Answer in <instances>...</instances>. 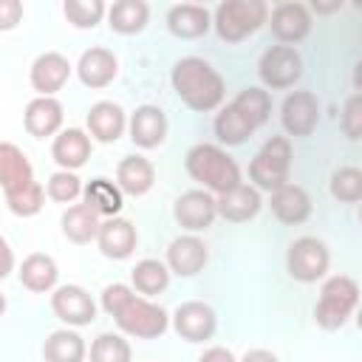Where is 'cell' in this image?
Returning a JSON list of instances; mask_svg holds the SVG:
<instances>
[{"instance_id": "44dd1931", "label": "cell", "mask_w": 362, "mask_h": 362, "mask_svg": "<svg viewBox=\"0 0 362 362\" xmlns=\"http://www.w3.org/2000/svg\"><path fill=\"white\" fill-rule=\"evenodd\" d=\"M212 25V14L206 6L198 3H178L167 11V28L170 34H175L178 40H198L209 31Z\"/></svg>"}, {"instance_id": "60d3db41", "label": "cell", "mask_w": 362, "mask_h": 362, "mask_svg": "<svg viewBox=\"0 0 362 362\" xmlns=\"http://www.w3.org/2000/svg\"><path fill=\"white\" fill-rule=\"evenodd\" d=\"M130 297H136V288H133V286H127V283H110V286H105V291H102V308H105L110 317H116V314L122 311V305H124Z\"/></svg>"}, {"instance_id": "cb8c5ba5", "label": "cell", "mask_w": 362, "mask_h": 362, "mask_svg": "<svg viewBox=\"0 0 362 362\" xmlns=\"http://www.w3.org/2000/svg\"><path fill=\"white\" fill-rule=\"evenodd\" d=\"M116 184L124 195H147L156 184V167L144 156H124L116 167Z\"/></svg>"}, {"instance_id": "ee69618b", "label": "cell", "mask_w": 362, "mask_h": 362, "mask_svg": "<svg viewBox=\"0 0 362 362\" xmlns=\"http://www.w3.org/2000/svg\"><path fill=\"white\" fill-rule=\"evenodd\" d=\"M240 362H280V359H277V354H272L266 348H252V351L243 354Z\"/></svg>"}, {"instance_id": "7c38bea8", "label": "cell", "mask_w": 362, "mask_h": 362, "mask_svg": "<svg viewBox=\"0 0 362 362\" xmlns=\"http://www.w3.org/2000/svg\"><path fill=\"white\" fill-rule=\"evenodd\" d=\"M51 308L54 314L65 322V325H74V328H82V325H90L96 320V303L93 297L82 288V286H59L54 288L51 294Z\"/></svg>"}, {"instance_id": "9a60e30c", "label": "cell", "mask_w": 362, "mask_h": 362, "mask_svg": "<svg viewBox=\"0 0 362 362\" xmlns=\"http://www.w3.org/2000/svg\"><path fill=\"white\" fill-rule=\"evenodd\" d=\"M62 119H65L62 105L54 96H34L25 105V113H23V124H25L28 136H34V139H48V136L57 139L62 133L59 130Z\"/></svg>"}, {"instance_id": "f35d334b", "label": "cell", "mask_w": 362, "mask_h": 362, "mask_svg": "<svg viewBox=\"0 0 362 362\" xmlns=\"http://www.w3.org/2000/svg\"><path fill=\"white\" fill-rule=\"evenodd\" d=\"M82 189H85V187H82L79 175L71 173V170H57V173L48 178V187H45L48 198L57 201V204H71V201H76V198L82 195Z\"/></svg>"}, {"instance_id": "f6af8a7d", "label": "cell", "mask_w": 362, "mask_h": 362, "mask_svg": "<svg viewBox=\"0 0 362 362\" xmlns=\"http://www.w3.org/2000/svg\"><path fill=\"white\" fill-rule=\"evenodd\" d=\"M311 8H314V11H322V14H328V11H337V8H342V0H337V3H331V6H320V3H314Z\"/></svg>"}, {"instance_id": "5bb4252c", "label": "cell", "mask_w": 362, "mask_h": 362, "mask_svg": "<svg viewBox=\"0 0 362 362\" xmlns=\"http://www.w3.org/2000/svg\"><path fill=\"white\" fill-rule=\"evenodd\" d=\"M68 76H71V62H68V57H62L57 51L40 54L31 62V74H28L31 88L37 90V96H54L57 90L65 88Z\"/></svg>"}, {"instance_id": "7bdbcfd3", "label": "cell", "mask_w": 362, "mask_h": 362, "mask_svg": "<svg viewBox=\"0 0 362 362\" xmlns=\"http://www.w3.org/2000/svg\"><path fill=\"white\" fill-rule=\"evenodd\" d=\"M198 362H238V359L232 356L229 348H223V345H212V348H206V351L201 354Z\"/></svg>"}, {"instance_id": "d590c367", "label": "cell", "mask_w": 362, "mask_h": 362, "mask_svg": "<svg viewBox=\"0 0 362 362\" xmlns=\"http://www.w3.org/2000/svg\"><path fill=\"white\" fill-rule=\"evenodd\" d=\"M328 189H331V195L339 204H356V201H362V170L359 167H339L331 175Z\"/></svg>"}, {"instance_id": "8fae6325", "label": "cell", "mask_w": 362, "mask_h": 362, "mask_svg": "<svg viewBox=\"0 0 362 362\" xmlns=\"http://www.w3.org/2000/svg\"><path fill=\"white\" fill-rule=\"evenodd\" d=\"M173 328L187 342H206L218 328L215 308L201 300H187L173 311Z\"/></svg>"}, {"instance_id": "f1b7e54d", "label": "cell", "mask_w": 362, "mask_h": 362, "mask_svg": "<svg viewBox=\"0 0 362 362\" xmlns=\"http://www.w3.org/2000/svg\"><path fill=\"white\" fill-rule=\"evenodd\" d=\"M99 229H102V218L88 204H74L62 212V235L76 246L96 240Z\"/></svg>"}, {"instance_id": "b9f144b4", "label": "cell", "mask_w": 362, "mask_h": 362, "mask_svg": "<svg viewBox=\"0 0 362 362\" xmlns=\"http://www.w3.org/2000/svg\"><path fill=\"white\" fill-rule=\"evenodd\" d=\"M23 20V3L17 0H3L0 3V31H11Z\"/></svg>"}, {"instance_id": "ac0fdd59", "label": "cell", "mask_w": 362, "mask_h": 362, "mask_svg": "<svg viewBox=\"0 0 362 362\" xmlns=\"http://www.w3.org/2000/svg\"><path fill=\"white\" fill-rule=\"evenodd\" d=\"M130 139L141 150H153L167 139V116L156 105H141L130 113Z\"/></svg>"}, {"instance_id": "ba28073f", "label": "cell", "mask_w": 362, "mask_h": 362, "mask_svg": "<svg viewBox=\"0 0 362 362\" xmlns=\"http://www.w3.org/2000/svg\"><path fill=\"white\" fill-rule=\"evenodd\" d=\"M257 74H260V82L272 90L291 88L303 76V57L294 45H272L269 51H263Z\"/></svg>"}, {"instance_id": "30bf717a", "label": "cell", "mask_w": 362, "mask_h": 362, "mask_svg": "<svg viewBox=\"0 0 362 362\" xmlns=\"http://www.w3.org/2000/svg\"><path fill=\"white\" fill-rule=\"evenodd\" d=\"M280 124L288 136L294 139H305L317 130L320 124V102L311 90H294L283 99L280 107Z\"/></svg>"}, {"instance_id": "1f68e13d", "label": "cell", "mask_w": 362, "mask_h": 362, "mask_svg": "<svg viewBox=\"0 0 362 362\" xmlns=\"http://www.w3.org/2000/svg\"><path fill=\"white\" fill-rule=\"evenodd\" d=\"M85 339L71 331V328H59L54 334H48L45 345H42V359L45 362H85Z\"/></svg>"}, {"instance_id": "7a4b0ae2", "label": "cell", "mask_w": 362, "mask_h": 362, "mask_svg": "<svg viewBox=\"0 0 362 362\" xmlns=\"http://www.w3.org/2000/svg\"><path fill=\"white\" fill-rule=\"evenodd\" d=\"M184 167H187L192 181H198L206 192H215V195H223V192L243 184L238 161L221 144L201 141V144L189 147L187 158H184Z\"/></svg>"}, {"instance_id": "8d00e7d4", "label": "cell", "mask_w": 362, "mask_h": 362, "mask_svg": "<svg viewBox=\"0 0 362 362\" xmlns=\"http://www.w3.org/2000/svg\"><path fill=\"white\" fill-rule=\"evenodd\" d=\"M3 198H6L8 212H14L20 218H34L42 209V204H45V189H42L40 181H34L31 187L17 189V192H6Z\"/></svg>"}, {"instance_id": "4fadbf2b", "label": "cell", "mask_w": 362, "mask_h": 362, "mask_svg": "<svg viewBox=\"0 0 362 362\" xmlns=\"http://www.w3.org/2000/svg\"><path fill=\"white\" fill-rule=\"evenodd\" d=\"M269 28L283 45H294L311 34V11L308 6L294 3V0L277 3L269 14Z\"/></svg>"}, {"instance_id": "d6a6232c", "label": "cell", "mask_w": 362, "mask_h": 362, "mask_svg": "<svg viewBox=\"0 0 362 362\" xmlns=\"http://www.w3.org/2000/svg\"><path fill=\"white\" fill-rule=\"evenodd\" d=\"M170 266L167 263H161V260H156V257H144V260H139L136 266H133V272H130V283H133V288L139 291V294H144V297H153V294H161L167 286H170Z\"/></svg>"}, {"instance_id": "9c48e42d", "label": "cell", "mask_w": 362, "mask_h": 362, "mask_svg": "<svg viewBox=\"0 0 362 362\" xmlns=\"http://www.w3.org/2000/svg\"><path fill=\"white\" fill-rule=\"evenodd\" d=\"M173 218L189 235L204 232L218 218V198H212V192H206V189H189V192H184V195L175 198Z\"/></svg>"}, {"instance_id": "7402d4cb", "label": "cell", "mask_w": 362, "mask_h": 362, "mask_svg": "<svg viewBox=\"0 0 362 362\" xmlns=\"http://www.w3.org/2000/svg\"><path fill=\"white\" fill-rule=\"evenodd\" d=\"M31 184H34V167H31V161L25 158V153L17 144L3 141L0 144V187H3V195L6 192L25 189Z\"/></svg>"}, {"instance_id": "d4e9b609", "label": "cell", "mask_w": 362, "mask_h": 362, "mask_svg": "<svg viewBox=\"0 0 362 362\" xmlns=\"http://www.w3.org/2000/svg\"><path fill=\"white\" fill-rule=\"evenodd\" d=\"M263 206V198H260V189L249 187V184H240L223 195H218V215L229 223H246L252 221Z\"/></svg>"}, {"instance_id": "836d02e7", "label": "cell", "mask_w": 362, "mask_h": 362, "mask_svg": "<svg viewBox=\"0 0 362 362\" xmlns=\"http://www.w3.org/2000/svg\"><path fill=\"white\" fill-rule=\"evenodd\" d=\"M232 105H235L255 127H263V124L269 122L272 96H269V90H263V88H243V90L232 99Z\"/></svg>"}, {"instance_id": "4316f807", "label": "cell", "mask_w": 362, "mask_h": 362, "mask_svg": "<svg viewBox=\"0 0 362 362\" xmlns=\"http://www.w3.org/2000/svg\"><path fill=\"white\" fill-rule=\"evenodd\" d=\"M57 280H59L57 260L51 255H45V252H31L20 263V283H23V288H28L34 294L54 291L57 288Z\"/></svg>"}, {"instance_id": "484cf974", "label": "cell", "mask_w": 362, "mask_h": 362, "mask_svg": "<svg viewBox=\"0 0 362 362\" xmlns=\"http://www.w3.org/2000/svg\"><path fill=\"white\" fill-rule=\"evenodd\" d=\"M272 215L280 223H288V226L305 223L308 215H311V198H308V192L300 184H286V187L274 189L272 192Z\"/></svg>"}, {"instance_id": "2e32d148", "label": "cell", "mask_w": 362, "mask_h": 362, "mask_svg": "<svg viewBox=\"0 0 362 362\" xmlns=\"http://www.w3.org/2000/svg\"><path fill=\"white\" fill-rule=\"evenodd\" d=\"M209 260L206 243L198 235H181L167 246V266L178 277H192L198 274Z\"/></svg>"}, {"instance_id": "c3c4849f", "label": "cell", "mask_w": 362, "mask_h": 362, "mask_svg": "<svg viewBox=\"0 0 362 362\" xmlns=\"http://www.w3.org/2000/svg\"><path fill=\"white\" fill-rule=\"evenodd\" d=\"M356 325H359V331H362V308L356 311Z\"/></svg>"}, {"instance_id": "3957f363", "label": "cell", "mask_w": 362, "mask_h": 362, "mask_svg": "<svg viewBox=\"0 0 362 362\" xmlns=\"http://www.w3.org/2000/svg\"><path fill=\"white\" fill-rule=\"evenodd\" d=\"M269 6L263 0H226L215 8L212 25L223 42H240L269 23Z\"/></svg>"}, {"instance_id": "83f0119b", "label": "cell", "mask_w": 362, "mask_h": 362, "mask_svg": "<svg viewBox=\"0 0 362 362\" xmlns=\"http://www.w3.org/2000/svg\"><path fill=\"white\" fill-rule=\"evenodd\" d=\"M82 204H88L99 218H119L122 204H124V192L119 189L116 181L110 178H93L85 184L82 189Z\"/></svg>"}, {"instance_id": "bcb514c9", "label": "cell", "mask_w": 362, "mask_h": 362, "mask_svg": "<svg viewBox=\"0 0 362 362\" xmlns=\"http://www.w3.org/2000/svg\"><path fill=\"white\" fill-rule=\"evenodd\" d=\"M3 255H6V266H3V272H0V274L6 277V274L11 272V249H8V243H6V240H3Z\"/></svg>"}, {"instance_id": "4dcf8cb0", "label": "cell", "mask_w": 362, "mask_h": 362, "mask_svg": "<svg viewBox=\"0 0 362 362\" xmlns=\"http://www.w3.org/2000/svg\"><path fill=\"white\" fill-rule=\"evenodd\" d=\"M255 130H257V127H255L232 102H229L226 107H221L218 116H215V136H218V141L226 144V147H238V144L249 141Z\"/></svg>"}, {"instance_id": "7dc6e473", "label": "cell", "mask_w": 362, "mask_h": 362, "mask_svg": "<svg viewBox=\"0 0 362 362\" xmlns=\"http://www.w3.org/2000/svg\"><path fill=\"white\" fill-rule=\"evenodd\" d=\"M354 85H356V90L362 93V59H359L356 68H354Z\"/></svg>"}, {"instance_id": "e575fe53", "label": "cell", "mask_w": 362, "mask_h": 362, "mask_svg": "<svg viewBox=\"0 0 362 362\" xmlns=\"http://www.w3.org/2000/svg\"><path fill=\"white\" fill-rule=\"evenodd\" d=\"M90 362H133L130 342L122 334H99L90 342Z\"/></svg>"}, {"instance_id": "8992f818", "label": "cell", "mask_w": 362, "mask_h": 362, "mask_svg": "<svg viewBox=\"0 0 362 362\" xmlns=\"http://www.w3.org/2000/svg\"><path fill=\"white\" fill-rule=\"evenodd\" d=\"M113 320H116L122 334L136 337V339H156V337H161L170 328L167 311L161 305L150 303L147 297H139V294L130 297Z\"/></svg>"}, {"instance_id": "6da1fadb", "label": "cell", "mask_w": 362, "mask_h": 362, "mask_svg": "<svg viewBox=\"0 0 362 362\" xmlns=\"http://www.w3.org/2000/svg\"><path fill=\"white\" fill-rule=\"evenodd\" d=\"M170 82H173V90L178 93V99L195 113H209V110L221 107V102L226 96L223 76L201 57L178 59L173 65Z\"/></svg>"}, {"instance_id": "277c9868", "label": "cell", "mask_w": 362, "mask_h": 362, "mask_svg": "<svg viewBox=\"0 0 362 362\" xmlns=\"http://www.w3.org/2000/svg\"><path fill=\"white\" fill-rule=\"evenodd\" d=\"M356 305H359V286H356V280H351L345 274H334L320 288L314 320H317L320 328L337 331V328H342L348 322V317L356 311Z\"/></svg>"}, {"instance_id": "5b68a950", "label": "cell", "mask_w": 362, "mask_h": 362, "mask_svg": "<svg viewBox=\"0 0 362 362\" xmlns=\"http://www.w3.org/2000/svg\"><path fill=\"white\" fill-rule=\"evenodd\" d=\"M291 173V141L288 136H272L249 161V178L255 189L274 192L288 184Z\"/></svg>"}, {"instance_id": "681fc988", "label": "cell", "mask_w": 362, "mask_h": 362, "mask_svg": "<svg viewBox=\"0 0 362 362\" xmlns=\"http://www.w3.org/2000/svg\"><path fill=\"white\" fill-rule=\"evenodd\" d=\"M359 223H362V206H359Z\"/></svg>"}, {"instance_id": "ab89813d", "label": "cell", "mask_w": 362, "mask_h": 362, "mask_svg": "<svg viewBox=\"0 0 362 362\" xmlns=\"http://www.w3.org/2000/svg\"><path fill=\"white\" fill-rule=\"evenodd\" d=\"M342 133L348 139H362V93L348 96L345 107H342Z\"/></svg>"}, {"instance_id": "e0dca14e", "label": "cell", "mask_w": 362, "mask_h": 362, "mask_svg": "<svg viewBox=\"0 0 362 362\" xmlns=\"http://www.w3.org/2000/svg\"><path fill=\"white\" fill-rule=\"evenodd\" d=\"M85 124H88L90 139H96L102 144H110V141L124 136L130 119L116 102H96V105H90V110L85 116Z\"/></svg>"}, {"instance_id": "f546056e", "label": "cell", "mask_w": 362, "mask_h": 362, "mask_svg": "<svg viewBox=\"0 0 362 362\" xmlns=\"http://www.w3.org/2000/svg\"><path fill=\"white\" fill-rule=\"evenodd\" d=\"M147 20H150V6L144 0H119L107 8V25L124 37L144 31Z\"/></svg>"}, {"instance_id": "74e56055", "label": "cell", "mask_w": 362, "mask_h": 362, "mask_svg": "<svg viewBox=\"0 0 362 362\" xmlns=\"http://www.w3.org/2000/svg\"><path fill=\"white\" fill-rule=\"evenodd\" d=\"M62 11H65V17H68L71 25H76V28H93L107 14V6L102 0H65Z\"/></svg>"}, {"instance_id": "52a82bcc", "label": "cell", "mask_w": 362, "mask_h": 362, "mask_svg": "<svg viewBox=\"0 0 362 362\" xmlns=\"http://www.w3.org/2000/svg\"><path fill=\"white\" fill-rule=\"evenodd\" d=\"M328 263H331L328 246L311 235L297 238L286 255V269L297 283H317L320 277H325Z\"/></svg>"}, {"instance_id": "d6986e66", "label": "cell", "mask_w": 362, "mask_h": 362, "mask_svg": "<svg viewBox=\"0 0 362 362\" xmlns=\"http://www.w3.org/2000/svg\"><path fill=\"white\" fill-rule=\"evenodd\" d=\"M119 74V59L113 51L96 45L88 48L76 62V76L85 88H107Z\"/></svg>"}, {"instance_id": "ffe728a7", "label": "cell", "mask_w": 362, "mask_h": 362, "mask_svg": "<svg viewBox=\"0 0 362 362\" xmlns=\"http://www.w3.org/2000/svg\"><path fill=\"white\" fill-rule=\"evenodd\" d=\"M96 243L107 260H127L139 243V235L127 218H107V221H102Z\"/></svg>"}, {"instance_id": "603a6c76", "label": "cell", "mask_w": 362, "mask_h": 362, "mask_svg": "<svg viewBox=\"0 0 362 362\" xmlns=\"http://www.w3.org/2000/svg\"><path fill=\"white\" fill-rule=\"evenodd\" d=\"M51 158L59 164V170H79L90 158V133L79 127L62 130L51 144Z\"/></svg>"}]
</instances>
